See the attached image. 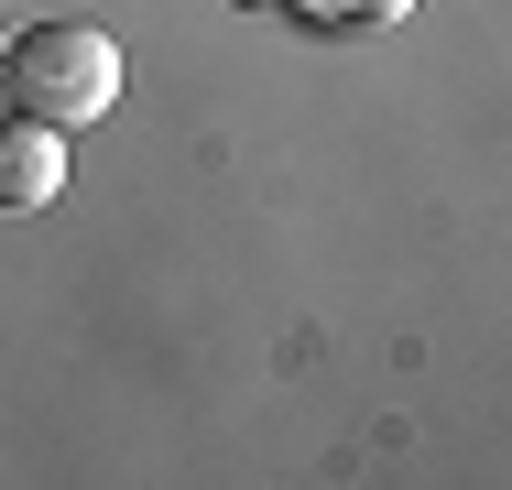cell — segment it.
Wrapping results in <instances>:
<instances>
[{
	"label": "cell",
	"instance_id": "6da1fadb",
	"mask_svg": "<svg viewBox=\"0 0 512 490\" xmlns=\"http://www.w3.org/2000/svg\"><path fill=\"white\" fill-rule=\"evenodd\" d=\"M0 109L44 120V131H88L120 109V33L88 11H55L33 33H0Z\"/></svg>",
	"mask_w": 512,
	"mask_h": 490
},
{
	"label": "cell",
	"instance_id": "7a4b0ae2",
	"mask_svg": "<svg viewBox=\"0 0 512 490\" xmlns=\"http://www.w3.org/2000/svg\"><path fill=\"white\" fill-rule=\"evenodd\" d=\"M55 196H66V131H44V120L0 109V207H11V218H33V207H55Z\"/></svg>",
	"mask_w": 512,
	"mask_h": 490
},
{
	"label": "cell",
	"instance_id": "3957f363",
	"mask_svg": "<svg viewBox=\"0 0 512 490\" xmlns=\"http://www.w3.org/2000/svg\"><path fill=\"white\" fill-rule=\"evenodd\" d=\"M327 11H338V22H360V33H382V22H404L414 0H327Z\"/></svg>",
	"mask_w": 512,
	"mask_h": 490
},
{
	"label": "cell",
	"instance_id": "277c9868",
	"mask_svg": "<svg viewBox=\"0 0 512 490\" xmlns=\"http://www.w3.org/2000/svg\"><path fill=\"white\" fill-rule=\"evenodd\" d=\"M229 11H306V0H229Z\"/></svg>",
	"mask_w": 512,
	"mask_h": 490
}]
</instances>
